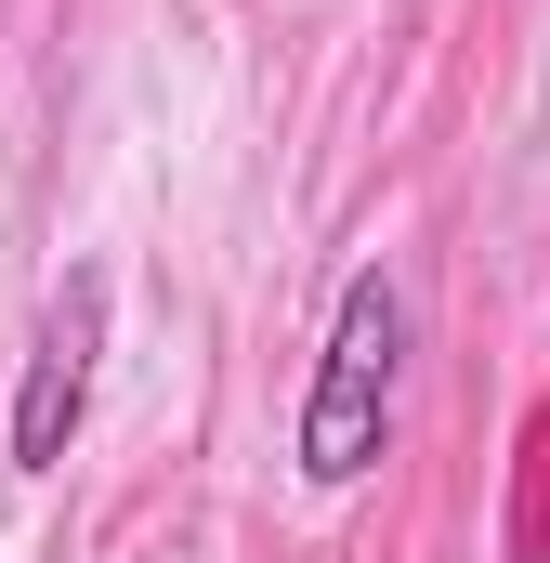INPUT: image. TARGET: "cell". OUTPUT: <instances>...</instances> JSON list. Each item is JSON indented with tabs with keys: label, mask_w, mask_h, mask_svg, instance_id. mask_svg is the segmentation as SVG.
<instances>
[{
	"label": "cell",
	"mask_w": 550,
	"mask_h": 563,
	"mask_svg": "<svg viewBox=\"0 0 550 563\" xmlns=\"http://www.w3.org/2000/svg\"><path fill=\"white\" fill-rule=\"evenodd\" d=\"M407 276H341L328 301V354H315V394H301V485L315 498H354L381 459H394V407H407Z\"/></svg>",
	"instance_id": "obj_1"
},
{
	"label": "cell",
	"mask_w": 550,
	"mask_h": 563,
	"mask_svg": "<svg viewBox=\"0 0 550 563\" xmlns=\"http://www.w3.org/2000/svg\"><path fill=\"white\" fill-rule=\"evenodd\" d=\"M106 314H119L106 263H66V276H53V301H40V328H26V367H13V472H26V485H40V472H66V445L92 432Z\"/></svg>",
	"instance_id": "obj_2"
}]
</instances>
